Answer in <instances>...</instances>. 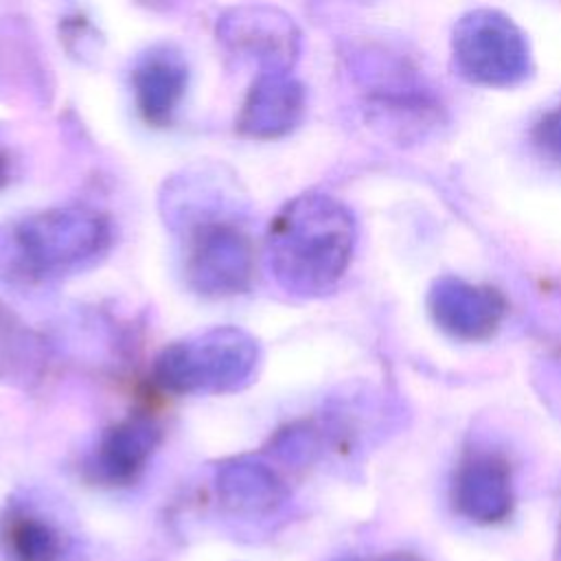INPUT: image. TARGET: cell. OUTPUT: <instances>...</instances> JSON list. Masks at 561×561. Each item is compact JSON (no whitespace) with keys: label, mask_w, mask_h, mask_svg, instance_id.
I'll return each mask as SVG.
<instances>
[{"label":"cell","mask_w":561,"mask_h":561,"mask_svg":"<svg viewBox=\"0 0 561 561\" xmlns=\"http://www.w3.org/2000/svg\"><path fill=\"white\" fill-rule=\"evenodd\" d=\"M131 94L138 114L147 125H169L188 88V64L180 48L153 44L131 66Z\"/></svg>","instance_id":"30bf717a"},{"label":"cell","mask_w":561,"mask_h":561,"mask_svg":"<svg viewBox=\"0 0 561 561\" xmlns=\"http://www.w3.org/2000/svg\"><path fill=\"white\" fill-rule=\"evenodd\" d=\"M451 55L465 79L486 88H511L533 72L524 31L497 9H473L458 20Z\"/></svg>","instance_id":"5b68a950"},{"label":"cell","mask_w":561,"mask_h":561,"mask_svg":"<svg viewBox=\"0 0 561 561\" xmlns=\"http://www.w3.org/2000/svg\"><path fill=\"white\" fill-rule=\"evenodd\" d=\"M557 561H561V528H559V543H557Z\"/></svg>","instance_id":"d6986e66"},{"label":"cell","mask_w":561,"mask_h":561,"mask_svg":"<svg viewBox=\"0 0 561 561\" xmlns=\"http://www.w3.org/2000/svg\"><path fill=\"white\" fill-rule=\"evenodd\" d=\"M357 241L348 206L309 191L285 202L265 232V265L289 296L318 298L346 274Z\"/></svg>","instance_id":"7a4b0ae2"},{"label":"cell","mask_w":561,"mask_h":561,"mask_svg":"<svg viewBox=\"0 0 561 561\" xmlns=\"http://www.w3.org/2000/svg\"><path fill=\"white\" fill-rule=\"evenodd\" d=\"M158 206L180 241L184 280L197 296L230 298L250 289L254 241L232 173L213 162L186 167L164 182Z\"/></svg>","instance_id":"6da1fadb"},{"label":"cell","mask_w":561,"mask_h":561,"mask_svg":"<svg viewBox=\"0 0 561 561\" xmlns=\"http://www.w3.org/2000/svg\"><path fill=\"white\" fill-rule=\"evenodd\" d=\"M335 561H423L416 554L410 552H390V554H379V557H344Z\"/></svg>","instance_id":"e0dca14e"},{"label":"cell","mask_w":561,"mask_h":561,"mask_svg":"<svg viewBox=\"0 0 561 561\" xmlns=\"http://www.w3.org/2000/svg\"><path fill=\"white\" fill-rule=\"evenodd\" d=\"M533 142L546 158L561 164V101L539 116L533 127Z\"/></svg>","instance_id":"2e32d148"},{"label":"cell","mask_w":561,"mask_h":561,"mask_svg":"<svg viewBox=\"0 0 561 561\" xmlns=\"http://www.w3.org/2000/svg\"><path fill=\"white\" fill-rule=\"evenodd\" d=\"M219 44L259 72H289L300 55V28L278 7L241 4L224 11L215 24Z\"/></svg>","instance_id":"8992f818"},{"label":"cell","mask_w":561,"mask_h":561,"mask_svg":"<svg viewBox=\"0 0 561 561\" xmlns=\"http://www.w3.org/2000/svg\"><path fill=\"white\" fill-rule=\"evenodd\" d=\"M48 357L44 337L0 300V381L31 388L44 377Z\"/></svg>","instance_id":"5bb4252c"},{"label":"cell","mask_w":561,"mask_h":561,"mask_svg":"<svg viewBox=\"0 0 561 561\" xmlns=\"http://www.w3.org/2000/svg\"><path fill=\"white\" fill-rule=\"evenodd\" d=\"M0 550L7 561H61L66 539L53 522L18 504L0 519Z\"/></svg>","instance_id":"9a60e30c"},{"label":"cell","mask_w":561,"mask_h":561,"mask_svg":"<svg viewBox=\"0 0 561 561\" xmlns=\"http://www.w3.org/2000/svg\"><path fill=\"white\" fill-rule=\"evenodd\" d=\"M362 75L368 88V103L381 114V118H386V123H392L399 129L408 125L419 131L436 121V101L408 68L386 64V68L379 70H362Z\"/></svg>","instance_id":"4fadbf2b"},{"label":"cell","mask_w":561,"mask_h":561,"mask_svg":"<svg viewBox=\"0 0 561 561\" xmlns=\"http://www.w3.org/2000/svg\"><path fill=\"white\" fill-rule=\"evenodd\" d=\"M114 245L112 219L88 206H57L0 226V274L50 283L94 267Z\"/></svg>","instance_id":"3957f363"},{"label":"cell","mask_w":561,"mask_h":561,"mask_svg":"<svg viewBox=\"0 0 561 561\" xmlns=\"http://www.w3.org/2000/svg\"><path fill=\"white\" fill-rule=\"evenodd\" d=\"M427 311L445 335L480 342L491 337L502 324L506 300L495 287L476 285L458 276H443L436 278L427 291Z\"/></svg>","instance_id":"52a82bcc"},{"label":"cell","mask_w":561,"mask_h":561,"mask_svg":"<svg viewBox=\"0 0 561 561\" xmlns=\"http://www.w3.org/2000/svg\"><path fill=\"white\" fill-rule=\"evenodd\" d=\"M451 504L473 524L491 526L513 513L515 486L508 460L491 449H473L460 458L451 478Z\"/></svg>","instance_id":"ba28073f"},{"label":"cell","mask_w":561,"mask_h":561,"mask_svg":"<svg viewBox=\"0 0 561 561\" xmlns=\"http://www.w3.org/2000/svg\"><path fill=\"white\" fill-rule=\"evenodd\" d=\"M11 173H13V167H11V156L7 149L0 147V191L11 182Z\"/></svg>","instance_id":"ac0fdd59"},{"label":"cell","mask_w":561,"mask_h":561,"mask_svg":"<svg viewBox=\"0 0 561 561\" xmlns=\"http://www.w3.org/2000/svg\"><path fill=\"white\" fill-rule=\"evenodd\" d=\"M261 366V344L245 329L221 324L167 344L151 379L171 394L208 397L243 390Z\"/></svg>","instance_id":"277c9868"},{"label":"cell","mask_w":561,"mask_h":561,"mask_svg":"<svg viewBox=\"0 0 561 561\" xmlns=\"http://www.w3.org/2000/svg\"><path fill=\"white\" fill-rule=\"evenodd\" d=\"M160 440L162 427L153 416L134 412L121 419L101 432L88 462L90 476L107 486L134 484L145 473Z\"/></svg>","instance_id":"9c48e42d"},{"label":"cell","mask_w":561,"mask_h":561,"mask_svg":"<svg viewBox=\"0 0 561 561\" xmlns=\"http://www.w3.org/2000/svg\"><path fill=\"white\" fill-rule=\"evenodd\" d=\"M305 105V85L291 72H259L243 99L237 127L250 138H283L298 127Z\"/></svg>","instance_id":"8fae6325"},{"label":"cell","mask_w":561,"mask_h":561,"mask_svg":"<svg viewBox=\"0 0 561 561\" xmlns=\"http://www.w3.org/2000/svg\"><path fill=\"white\" fill-rule=\"evenodd\" d=\"M215 489L219 502L241 517L270 515L289 497L280 476L267 462L250 456L224 460L215 473Z\"/></svg>","instance_id":"7c38bea8"}]
</instances>
